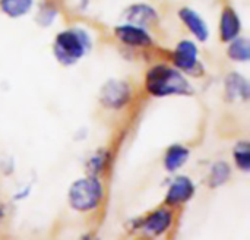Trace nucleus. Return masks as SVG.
I'll use <instances>...</instances> for the list:
<instances>
[{"label": "nucleus", "instance_id": "6", "mask_svg": "<svg viewBox=\"0 0 250 240\" xmlns=\"http://www.w3.org/2000/svg\"><path fill=\"white\" fill-rule=\"evenodd\" d=\"M173 60H174V65L177 69L192 73V70H195V67L199 66L196 44L190 40L180 41L174 48Z\"/></svg>", "mask_w": 250, "mask_h": 240}, {"label": "nucleus", "instance_id": "16", "mask_svg": "<svg viewBox=\"0 0 250 240\" xmlns=\"http://www.w3.org/2000/svg\"><path fill=\"white\" fill-rule=\"evenodd\" d=\"M231 177V167L226 161H218L211 167L209 172V186L211 188H218L229 182Z\"/></svg>", "mask_w": 250, "mask_h": 240}, {"label": "nucleus", "instance_id": "11", "mask_svg": "<svg viewBox=\"0 0 250 240\" xmlns=\"http://www.w3.org/2000/svg\"><path fill=\"white\" fill-rule=\"evenodd\" d=\"M242 31V22L239 15L231 7H224L220 19V37L224 43L233 41Z\"/></svg>", "mask_w": 250, "mask_h": 240}, {"label": "nucleus", "instance_id": "12", "mask_svg": "<svg viewBox=\"0 0 250 240\" xmlns=\"http://www.w3.org/2000/svg\"><path fill=\"white\" fill-rule=\"evenodd\" d=\"M226 92L230 100L248 98L249 97V84L239 73H230L226 78Z\"/></svg>", "mask_w": 250, "mask_h": 240}, {"label": "nucleus", "instance_id": "4", "mask_svg": "<svg viewBox=\"0 0 250 240\" xmlns=\"http://www.w3.org/2000/svg\"><path fill=\"white\" fill-rule=\"evenodd\" d=\"M130 100V87L125 81L111 79L101 88V103L107 109H123Z\"/></svg>", "mask_w": 250, "mask_h": 240}, {"label": "nucleus", "instance_id": "19", "mask_svg": "<svg viewBox=\"0 0 250 240\" xmlns=\"http://www.w3.org/2000/svg\"><path fill=\"white\" fill-rule=\"evenodd\" d=\"M3 217H4V210H3V205L0 204V223H1V220H3Z\"/></svg>", "mask_w": 250, "mask_h": 240}, {"label": "nucleus", "instance_id": "5", "mask_svg": "<svg viewBox=\"0 0 250 240\" xmlns=\"http://www.w3.org/2000/svg\"><path fill=\"white\" fill-rule=\"evenodd\" d=\"M114 34L119 41L129 47H149L152 45V38L149 32L145 28L132 25V23H125L119 25L114 29Z\"/></svg>", "mask_w": 250, "mask_h": 240}, {"label": "nucleus", "instance_id": "17", "mask_svg": "<svg viewBox=\"0 0 250 240\" xmlns=\"http://www.w3.org/2000/svg\"><path fill=\"white\" fill-rule=\"evenodd\" d=\"M233 157L234 161L237 164V167L243 172H249L250 170V147L248 141H240L233 151Z\"/></svg>", "mask_w": 250, "mask_h": 240}, {"label": "nucleus", "instance_id": "2", "mask_svg": "<svg viewBox=\"0 0 250 240\" xmlns=\"http://www.w3.org/2000/svg\"><path fill=\"white\" fill-rule=\"evenodd\" d=\"M91 47L88 34L81 28H70L56 35L53 51L56 59L66 66L75 65L82 59Z\"/></svg>", "mask_w": 250, "mask_h": 240}, {"label": "nucleus", "instance_id": "15", "mask_svg": "<svg viewBox=\"0 0 250 240\" xmlns=\"http://www.w3.org/2000/svg\"><path fill=\"white\" fill-rule=\"evenodd\" d=\"M229 47V57L234 62H248L250 57V43L248 38L237 37L230 41Z\"/></svg>", "mask_w": 250, "mask_h": 240}, {"label": "nucleus", "instance_id": "18", "mask_svg": "<svg viewBox=\"0 0 250 240\" xmlns=\"http://www.w3.org/2000/svg\"><path fill=\"white\" fill-rule=\"evenodd\" d=\"M107 161H108V154L107 153H97V155H94L88 164V169L91 172V176H97L100 175L105 166H107Z\"/></svg>", "mask_w": 250, "mask_h": 240}, {"label": "nucleus", "instance_id": "8", "mask_svg": "<svg viewBox=\"0 0 250 240\" xmlns=\"http://www.w3.org/2000/svg\"><path fill=\"white\" fill-rule=\"evenodd\" d=\"M173 223V213L170 210L161 208L151 213L141 224L142 230L152 236H160L166 233Z\"/></svg>", "mask_w": 250, "mask_h": 240}, {"label": "nucleus", "instance_id": "20", "mask_svg": "<svg viewBox=\"0 0 250 240\" xmlns=\"http://www.w3.org/2000/svg\"><path fill=\"white\" fill-rule=\"evenodd\" d=\"M82 240H94V239H92L91 236H85V238H83V239H82Z\"/></svg>", "mask_w": 250, "mask_h": 240}, {"label": "nucleus", "instance_id": "9", "mask_svg": "<svg viewBox=\"0 0 250 240\" xmlns=\"http://www.w3.org/2000/svg\"><path fill=\"white\" fill-rule=\"evenodd\" d=\"M125 18L127 21V23L141 26V28H146L151 26L157 19H158V13L154 7H151L149 4H133L130 7H127V10L125 12Z\"/></svg>", "mask_w": 250, "mask_h": 240}, {"label": "nucleus", "instance_id": "7", "mask_svg": "<svg viewBox=\"0 0 250 240\" xmlns=\"http://www.w3.org/2000/svg\"><path fill=\"white\" fill-rule=\"evenodd\" d=\"M193 195H195L193 182L186 176H179L171 182L168 188V192L166 195V204L170 207L182 205L188 202Z\"/></svg>", "mask_w": 250, "mask_h": 240}, {"label": "nucleus", "instance_id": "14", "mask_svg": "<svg viewBox=\"0 0 250 240\" xmlns=\"http://www.w3.org/2000/svg\"><path fill=\"white\" fill-rule=\"evenodd\" d=\"M34 0H0V9L10 18L25 16L32 9Z\"/></svg>", "mask_w": 250, "mask_h": 240}, {"label": "nucleus", "instance_id": "10", "mask_svg": "<svg viewBox=\"0 0 250 240\" xmlns=\"http://www.w3.org/2000/svg\"><path fill=\"white\" fill-rule=\"evenodd\" d=\"M179 18L183 21L186 28L196 37V40H199V41L208 40V37H209L208 25L196 10L190 9V7H183L179 10Z\"/></svg>", "mask_w": 250, "mask_h": 240}, {"label": "nucleus", "instance_id": "3", "mask_svg": "<svg viewBox=\"0 0 250 240\" xmlns=\"http://www.w3.org/2000/svg\"><path fill=\"white\" fill-rule=\"evenodd\" d=\"M103 196V185L95 176L79 179L69 189V204L73 210L81 213L92 211L97 208Z\"/></svg>", "mask_w": 250, "mask_h": 240}, {"label": "nucleus", "instance_id": "13", "mask_svg": "<svg viewBox=\"0 0 250 240\" xmlns=\"http://www.w3.org/2000/svg\"><path fill=\"white\" fill-rule=\"evenodd\" d=\"M189 158V150L183 145H171L164 157V166L168 172H176L180 167L185 166V163Z\"/></svg>", "mask_w": 250, "mask_h": 240}, {"label": "nucleus", "instance_id": "1", "mask_svg": "<svg viewBox=\"0 0 250 240\" xmlns=\"http://www.w3.org/2000/svg\"><path fill=\"white\" fill-rule=\"evenodd\" d=\"M146 91L152 97H168V95H186L190 92L189 81L185 75L174 67L167 65H157L149 69L145 79Z\"/></svg>", "mask_w": 250, "mask_h": 240}]
</instances>
